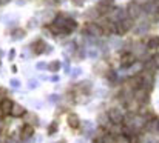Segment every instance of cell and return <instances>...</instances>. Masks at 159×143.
<instances>
[{
    "label": "cell",
    "instance_id": "obj_4",
    "mask_svg": "<svg viewBox=\"0 0 159 143\" xmlns=\"http://www.w3.org/2000/svg\"><path fill=\"white\" fill-rule=\"evenodd\" d=\"M139 105H144V103H148L150 100V91L145 89V88H139L134 91V97H133Z\"/></svg>",
    "mask_w": 159,
    "mask_h": 143
},
{
    "label": "cell",
    "instance_id": "obj_10",
    "mask_svg": "<svg viewBox=\"0 0 159 143\" xmlns=\"http://www.w3.org/2000/svg\"><path fill=\"white\" fill-rule=\"evenodd\" d=\"M25 114H26V109H25L22 105H19V103H12V108H11V112H9L11 117L19 119V117H23Z\"/></svg>",
    "mask_w": 159,
    "mask_h": 143
},
{
    "label": "cell",
    "instance_id": "obj_21",
    "mask_svg": "<svg viewBox=\"0 0 159 143\" xmlns=\"http://www.w3.org/2000/svg\"><path fill=\"white\" fill-rule=\"evenodd\" d=\"M152 62H153L155 68H156V69H159V52L153 54V57H152Z\"/></svg>",
    "mask_w": 159,
    "mask_h": 143
},
{
    "label": "cell",
    "instance_id": "obj_17",
    "mask_svg": "<svg viewBox=\"0 0 159 143\" xmlns=\"http://www.w3.org/2000/svg\"><path fill=\"white\" fill-rule=\"evenodd\" d=\"M12 36H14V39H23L25 36H26V31L25 29H22V28H17V29H14L12 31Z\"/></svg>",
    "mask_w": 159,
    "mask_h": 143
},
{
    "label": "cell",
    "instance_id": "obj_7",
    "mask_svg": "<svg viewBox=\"0 0 159 143\" xmlns=\"http://www.w3.org/2000/svg\"><path fill=\"white\" fill-rule=\"evenodd\" d=\"M136 62V57L131 54V52H124L122 55H120V60H119V63H120V66H131L133 63Z\"/></svg>",
    "mask_w": 159,
    "mask_h": 143
},
{
    "label": "cell",
    "instance_id": "obj_9",
    "mask_svg": "<svg viewBox=\"0 0 159 143\" xmlns=\"http://www.w3.org/2000/svg\"><path fill=\"white\" fill-rule=\"evenodd\" d=\"M12 103L9 98H5L0 102V117H5V115H9L11 112V108H12Z\"/></svg>",
    "mask_w": 159,
    "mask_h": 143
},
{
    "label": "cell",
    "instance_id": "obj_8",
    "mask_svg": "<svg viewBox=\"0 0 159 143\" xmlns=\"http://www.w3.org/2000/svg\"><path fill=\"white\" fill-rule=\"evenodd\" d=\"M66 123H68V126H70L71 129H77V128L80 126V119H79L77 114L70 112V114L66 115Z\"/></svg>",
    "mask_w": 159,
    "mask_h": 143
},
{
    "label": "cell",
    "instance_id": "obj_16",
    "mask_svg": "<svg viewBox=\"0 0 159 143\" xmlns=\"http://www.w3.org/2000/svg\"><path fill=\"white\" fill-rule=\"evenodd\" d=\"M48 69H50V72H57L60 69V62L59 60H51L50 65H48Z\"/></svg>",
    "mask_w": 159,
    "mask_h": 143
},
{
    "label": "cell",
    "instance_id": "obj_24",
    "mask_svg": "<svg viewBox=\"0 0 159 143\" xmlns=\"http://www.w3.org/2000/svg\"><path fill=\"white\" fill-rule=\"evenodd\" d=\"M5 95H6V89L0 88V102H2V100H5Z\"/></svg>",
    "mask_w": 159,
    "mask_h": 143
},
{
    "label": "cell",
    "instance_id": "obj_6",
    "mask_svg": "<svg viewBox=\"0 0 159 143\" xmlns=\"http://www.w3.org/2000/svg\"><path fill=\"white\" fill-rule=\"evenodd\" d=\"M141 12H142V8H141V5H139L138 2L130 3V6H128V17H130L131 20L136 19V17H139Z\"/></svg>",
    "mask_w": 159,
    "mask_h": 143
},
{
    "label": "cell",
    "instance_id": "obj_12",
    "mask_svg": "<svg viewBox=\"0 0 159 143\" xmlns=\"http://www.w3.org/2000/svg\"><path fill=\"white\" fill-rule=\"evenodd\" d=\"M45 48H48V46H47V43H45L43 40H37V42L33 43V51H34V54H37V55L43 54V52L47 51Z\"/></svg>",
    "mask_w": 159,
    "mask_h": 143
},
{
    "label": "cell",
    "instance_id": "obj_15",
    "mask_svg": "<svg viewBox=\"0 0 159 143\" xmlns=\"http://www.w3.org/2000/svg\"><path fill=\"white\" fill-rule=\"evenodd\" d=\"M147 48H148V49H158L159 48V36L152 37V39L148 40V43H147Z\"/></svg>",
    "mask_w": 159,
    "mask_h": 143
},
{
    "label": "cell",
    "instance_id": "obj_13",
    "mask_svg": "<svg viewBox=\"0 0 159 143\" xmlns=\"http://www.w3.org/2000/svg\"><path fill=\"white\" fill-rule=\"evenodd\" d=\"M76 28H77V22H76L74 19H70V17H68V19H66V22H65V28H63V29H65V34L73 32Z\"/></svg>",
    "mask_w": 159,
    "mask_h": 143
},
{
    "label": "cell",
    "instance_id": "obj_19",
    "mask_svg": "<svg viewBox=\"0 0 159 143\" xmlns=\"http://www.w3.org/2000/svg\"><path fill=\"white\" fill-rule=\"evenodd\" d=\"M113 3H114V0H101L99 6H102V8H105V9H108L110 6H113Z\"/></svg>",
    "mask_w": 159,
    "mask_h": 143
},
{
    "label": "cell",
    "instance_id": "obj_26",
    "mask_svg": "<svg viewBox=\"0 0 159 143\" xmlns=\"http://www.w3.org/2000/svg\"><path fill=\"white\" fill-rule=\"evenodd\" d=\"M158 14H159V9H158Z\"/></svg>",
    "mask_w": 159,
    "mask_h": 143
},
{
    "label": "cell",
    "instance_id": "obj_2",
    "mask_svg": "<svg viewBox=\"0 0 159 143\" xmlns=\"http://www.w3.org/2000/svg\"><path fill=\"white\" fill-rule=\"evenodd\" d=\"M131 26H133V20H131V19H124V20L114 23V32L122 36V34L128 32V31L131 29Z\"/></svg>",
    "mask_w": 159,
    "mask_h": 143
},
{
    "label": "cell",
    "instance_id": "obj_3",
    "mask_svg": "<svg viewBox=\"0 0 159 143\" xmlns=\"http://www.w3.org/2000/svg\"><path fill=\"white\" fill-rule=\"evenodd\" d=\"M85 31H87L88 36H93V37H101V36H104L102 26H101L99 23H96V22H88V23L85 25Z\"/></svg>",
    "mask_w": 159,
    "mask_h": 143
},
{
    "label": "cell",
    "instance_id": "obj_23",
    "mask_svg": "<svg viewBox=\"0 0 159 143\" xmlns=\"http://www.w3.org/2000/svg\"><path fill=\"white\" fill-rule=\"evenodd\" d=\"M71 3H73L74 6H77V8H82L84 3H85V0H71Z\"/></svg>",
    "mask_w": 159,
    "mask_h": 143
},
{
    "label": "cell",
    "instance_id": "obj_11",
    "mask_svg": "<svg viewBox=\"0 0 159 143\" xmlns=\"http://www.w3.org/2000/svg\"><path fill=\"white\" fill-rule=\"evenodd\" d=\"M127 85L133 89V91H136V89H139V88H142V80H141V76H133L128 82H127Z\"/></svg>",
    "mask_w": 159,
    "mask_h": 143
},
{
    "label": "cell",
    "instance_id": "obj_20",
    "mask_svg": "<svg viewBox=\"0 0 159 143\" xmlns=\"http://www.w3.org/2000/svg\"><path fill=\"white\" fill-rule=\"evenodd\" d=\"M116 143H130V142H128V137L120 134V136H116Z\"/></svg>",
    "mask_w": 159,
    "mask_h": 143
},
{
    "label": "cell",
    "instance_id": "obj_5",
    "mask_svg": "<svg viewBox=\"0 0 159 143\" xmlns=\"http://www.w3.org/2000/svg\"><path fill=\"white\" fill-rule=\"evenodd\" d=\"M34 132H36V128H34V125H23L22 126V129H20V139L22 140H28L30 137H33L34 136Z\"/></svg>",
    "mask_w": 159,
    "mask_h": 143
},
{
    "label": "cell",
    "instance_id": "obj_22",
    "mask_svg": "<svg viewBox=\"0 0 159 143\" xmlns=\"http://www.w3.org/2000/svg\"><path fill=\"white\" fill-rule=\"evenodd\" d=\"M57 126H59L57 122H53V123L50 125V128H48V132H50V134H54V132L57 131Z\"/></svg>",
    "mask_w": 159,
    "mask_h": 143
},
{
    "label": "cell",
    "instance_id": "obj_25",
    "mask_svg": "<svg viewBox=\"0 0 159 143\" xmlns=\"http://www.w3.org/2000/svg\"><path fill=\"white\" fill-rule=\"evenodd\" d=\"M2 129H3V122H2V119H0V132H2Z\"/></svg>",
    "mask_w": 159,
    "mask_h": 143
},
{
    "label": "cell",
    "instance_id": "obj_18",
    "mask_svg": "<svg viewBox=\"0 0 159 143\" xmlns=\"http://www.w3.org/2000/svg\"><path fill=\"white\" fill-rule=\"evenodd\" d=\"M102 143H116V136H114V134L107 132L105 137L102 139Z\"/></svg>",
    "mask_w": 159,
    "mask_h": 143
},
{
    "label": "cell",
    "instance_id": "obj_1",
    "mask_svg": "<svg viewBox=\"0 0 159 143\" xmlns=\"http://www.w3.org/2000/svg\"><path fill=\"white\" fill-rule=\"evenodd\" d=\"M108 120L113 125H116V126H122V123L125 120V115H124V112L119 108H111L108 111Z\"/></svg>",
    "mask_w": 159,
    "mask_h": 143
},
{
    "label": "cell",
    "instance_id": "obj_14",
    "mask_svg": "<svg viewBox=\"0 0 159 143\" xmlns=\"http://www.w3.org/2000/svg\"><path fill=\"white\" fill-rule=\"evenodd\" d=\"M125 108H127L130 112H138L139 108H141V105H139L134 98H131V100H127V102H125Z\"/></svg>",
    "mask_w": 159,
    "mask_h": 143
}]
</instances>
